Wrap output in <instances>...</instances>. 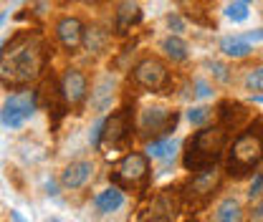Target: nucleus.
<instances>
[{
    "mask_svg": "<svg viewBox=\"0 0 263 222\" xmlns=\"http://www.w3.org/2000/svg\"><path fill=\"white\" fill-rule=\"evenodd\" d=\"M43 66H46L43 41L31 33H23L10 41V51H5V56L0 61V84L10 86V89L28 86L31 81L41 76Z\"/></svg>",
    "mask_w": 263,
    "mask_h": 222,
    "instance_id": "f257e3e1",
    "label": "nucleus"
},
{
    "mask_svg": "<svg viewBox=\"0 0 263 222\" xmlns=\"http://www.w3.org/2000/svg\"><path fill=\"white\" fill-rule=\"evenodd\" d=\"M226 144H228V129L226 127H202L187 139L185 157H182L185 169L200 172L205 167L218 164L220 154L226 152Z\"/></svg>",
    "mask_w": 263,
    "mask_h": 222,
    "instance_id": "f03ea898",
    "label": "nucleus"
},
{
    "mask_svg": "<svg viewBox=\"0 0 263 222\" xmlns=\"http://www.w3.org/2000/svg\"><path fill=\"white\" fill-rule=\"evenodd\" d=\"M263 159V134L261 131H246L240 134L228 154V172L235 177H243L248 172H253Z\"/></svg>",
    "mask_w": 263,
    "mask_h": 222,
    "instance_id": "7ed1b4c3",
    "label": "nucleus"
},
{
    "mask_svg": "<svg viewBox=\"0 0 263 222\" xmlns=\"http://www.w3.org/2000/svg\"><path fill=\"white\" fill-rule=\"evenodd\" d=\"M35 114V91H15L3 101L0 119L10 129L23 127L28 119Z\"/></svg>",
    "mask_w": 263,
    "mask_h": 222,
    "instance_id": "20e7f679",
    "label": "nucleus"
},
{
    "mask_svg": "<svg viewBox=\"0 0 263 222\" xmlns=\"http://www.w3.org/2000/svg\"><path fill=\"white\" fill-rule=\"evenodd\" d=\"M177 124V111L164 109V106H149L139 116V131L144 136H164L170 129Z\"/></svg>",
    "mask_w": 263,
    "mask_h": 222,
    "instance_id": "39448f33",
    "label": "nucleus"
},
{
    "mask_svg": "<svg viewBox=\"0 0 263 222\" xmlns=\"http://www.w3.org/2000/svg\"><path fill=\"white\" fill-rule=\"evenodd\" d=\"M134 81L147 91H162L170 81V71L160 58H144L134 66Z\"/></svg>",
    "mask_w": 263,
    "mask_h": 222,
    "instance_id": "423d86ee",
    "label": "nucleus"
},
{
    "mask_svg": "<svg viewBox=\"0 0 263 222\" xmlns=\"http://www.w3.org/2000/svg\"><path fill=\"white\" fill-rule=\"evenodd\" d=\"M149 174V164H147V157L139 154V152H132L119 162L117 167V182L127 185V187H137L147 179Z\"/></svg>",
    "mask_w": 263,
    "mask_h": 222,
    "instance_id": "0eeeda50",
    "label": "nucleus"
},
{
    "mask_svg": "<svg viewBox=\"0 0 263 222\" xmlns=\"http://www.w3.org/2000/svg\"><path fill=\"white\" fill-rule=\"evenodd\" d=\"M86 91H89V84H86V76L79 71V68H68L61 78V94H64V101L68 106H79L84 98H86Z\"/></svg>",
    "mask_w": 263,
    "mask_h": 222,
    "instance_id": "6e6552de",
    "label": "nucleus"
},
{
    "mask_svg": "<svg viewBox=\"0 0 263 222\" xmlns=\"http://www.w3.org/2000/svg\"><path fill=\"white\" fill-rule=\"evenodd\" d=\"M84 23L79 18H61L56 26V35L66 51H79L84 46Z\"/></svg>",
    "mask_w": 263,
    "mask_h": 222,
    "instance_id": "1a4fd4ad",
    "label": "nucleus"
},
{
    "mask_svg": "<svg viewBox=\"0 0 263 222\" xmlns=\"http://www.w3.org/2000/svg\"><path fill=\"white\" fill-rule=\"evenodd\" d=\"M127 131H129V116H127V111H117V114H111L101 124V139L106 144L117 147V144H122L127 139Z\"/></svg>",
    "mask_w": 263,
    "mask_h": 222,
    "instance_id": "9d476101",
    "label": "nucleus"
},
{
    "mask_svg": "<svg viewBox=\"0 0 263 222\" xmlns=\"http://www.w3.org/2000/svg\"><path fill=\"white\" fill-rule=\"evenodd\" d=\"M91 172H94V164H91V162H86V159L71 162L64 172H61V185H64L66 190H81V187L89 182Z\"/></svg>",
    "mask_w": 263,
    "mask_h": 222,
    "instance_id": "9b49d317",
    "label": "nucleus"
},
{
    "mask_svg": "<svg viewBox=\"0 0 263 222\" xmlns=\"http://www.w3.org/2000/svg\"><path fill=\"white\" fill-rule=\"evenodd\" d=\"M122 205H124V192L119 190V187H106V190H101L94 197V207H97L101 215L117 212Z\"/></svg>",
    "mask_w": 263,
    "mask_h": 222,
    "instance_id": "f8f14e48",
    "label": "nucleus"
},
{
    "mask_svg": "<svg viewBox=\"0 0 263 222\" xmlns=\"http://www.w3.org/2000/svg\"><path fill=\"white\" fill-rule=\"evenodd\" d=\"M218 182H220V172H218V167L213 164V167H205V169L195 172L190 190L195 192V194H210V192L218 187Z\"/></svg>",
    "mask_w": 263,
    "mask_h": 222,
    "instance_id": "ddd939ff",
    "label": "nucleus"
},
{
    "mask_svg": "<svg viewBox=\"0 0 263 222\" xmlns=\"http://www.w3.org/2000/svg\"><path fill=\"white\" fill-rule=\"evenodd\" d=\"M139 21H142V10H139V5H137V3L127 0V3H122V5H119V10H117V31L119 33L132 31Z\"/></svg>",
    "mask_w": 263,
    "mask_h": 222,
    "instance_id": "4468645a",
    "label": "nucleus"
},
{
    "mask_svg": "<svg viewBox=\"0 0 263 222\" xmlns=\"http://www.w3.org/2000/svg\"><path fill=\"white\" fill-rule=\"evenodd\" d=\"M215 222H243V207L235 197H226L218 210H215Z\"/></svg>",
    "mask_w": 263,
    "mask_h": 222,
    "instance_id": "2eb2a0df",
    "label": "nucleus"
},
{
    "mask_svg": "<svg viewBox=\"0 0 263 222\" xmlns=\"http://www.w3.org/2000/svg\"><path fill=\"white\" fill-rule=\"evenodd\" d=\"M220 51L228 58H246V56H251L253 46H251L248 38H223L220 41Z\"/></svg>",
    "mask_w": 263,
    "mask_h": 222,
    "instance_id": "dca6fc26",
    "label": "nucleus"
},
{
    "mask_svg": "<svg viewBox=\"0 0 263 222\" xmlns=\"http://www.w3.org/2000/svg\"><path fill=\"white\" fill-rule=\"evenodd\" d=\"M162 51L167 53V58H172V61H185L187 58V43L180 35H167L162 41Z\"/></svg>",
    "mask_w": 263,
    "mask_h": 222,
    "instance_id": "f3484780",
    "label": "nucleus"
},
{
    "mask_svg": "<svg viewBox=\"0 0 263 222\" xmlns=\"http://www.w3.org/2000/svg\"><path fill=\"white\" fill-rule=\"evenodd\" d=\"M175 152H177V142H172V139L152 142L149 149H147V154H149L152 159H172L175 157Z\"/></svg>",
    "mask_w": 263,
    "mask_h": 222,
    "instance_id": "a211bd4d",
    "label": "nucleus"
},
{
    "mask_svg": "<svg viewBox=\"0 0 263 222\" xmlns=\"http://www.w3.org/2000/svg\"><path fill=\"white\" fill-rule=\"evenodd\" d=\"M226 15H228L233 23H243V21H248V3H243V0H233L228 8H226Z\"/></svg>",
    "mask_w": 263,
    "mask_h": 222,
    "instance_id": "6ab92c4d",
    "label": "nucleus"
},
{
    "mask_svg": "<svg viewBox=\"0 0 263 222\" xmlns=\"http://www.w3.org/2000/svg\"><path fill=\"white\" fill-rule=\"evenodd\" d=\"M210 116H213V111H210L208 106H195V109L187 111V119H190L193 127H205V124L210 122Z\"/></svg>",
    "mask_w": 263,
    "mask_h": 222,
    "instance_id": "aec40b11",
    "label": "nucleus"
},
{
    "mask_svg": "<svg viewBox=\"0 0 263 222\" xmlns=\"http://www.w3.org/2000/svg\"><path fill=\"white\" fill-rule=\"evenodd\" d=\"M246 89L248 91H263V66L261 68H253L246 76Z\"/></svg>",
    "mask_w": 263,
    "mask_h": 222,
    "instance_id": "412c9836",
    "label": "nucleus"
},
{
    "mask_svg": "<svg viewBox=\"0 0 263 222\" xmlns=\"http://www.w3.org/2000/svg\"><path fill=\"white\" fill-rule=\"evenodd\" d=\"M248 222H263V199L256 202V207L251 210V220Z\"/></svg>",
    "mask_w": 263,
    "mask_h": 222,
    "instance_id": "4be33fe9",
    "label": "nucleus"
},
{
    "mask_svg": "<svg viewBox=\"0 0 263 222\" xmlns=\"http://www.w3.org/2000/svg\"><path fill=\"white\" fill-rule=\"evenodd\" d=\"M195 94L200 96V98H205V96H210L213 94V91H210V86H208V84H205V81H195Z\"/></svg>",
    "mask_w": 263,
    "mask_h": 222,
    "instance_id": "5701e85b",
    "label": "nucleus"
},
{
    "mask_svg": "<svg viewBox=\"0 0 263 222\" xmlns=\"http://www.w3.org/2000/svg\"><path fill=\"white\" fill-rule=\"evenodd\" d=\"M261 187H263V174H256V179H253V185H251V197H256L258 192H261Z\"/></svg>",
    "mask_w": 263,
    "mask_h": 222,
    "instance_id": "b1692460",
    "label": "nucleus"
},
{
    "mask_svg": "<svg viewBox=\"0 0 263 222\" xmlns=\"http://www.w3.org/2000/svg\"><path fill=\"white\" fill-rule=\"evenodd\" d=\"M167 23H170V26H175L177 31L182 28V23H180V18H177V15H170V18H167Z\"/></svg>",
    "mask_w": 263,
    "mask_h": 222,
    "instance_id": "393cba45",
    "label": "nucleus"
},
{
    "mask_svg": "<svg viewBox=\"0 0 263 222\" xmlns=\"http://www.w3.org/2000/svg\"><path fill=\"white\" fill-rule=\"evenodd\" d=\"M10 220H13V222H28L23 215H21V212H18V210H13V212H10Z\"/></svg>",
    "mask_w": 263,
    "mask_h": 222,
    "instance_id": "a878e982",
    "label": "nucleus"
},
{
    "mask_svg": "<svg viewBox=\"0 0 263 222\" xmlns=\"http://www.w3.org/2000/svg\"><path fill=\"white\" fill-rule=\"evenodd\" d=\"M246 38H248V41H258V38H263V28L261 31H256V33H248Z\"/></svg>",
    "mask_w": 263,
    "mask_h": 222,
    "instance_id": "bb28decb",
    "label": "nucleus"
},
{
    "mask_svg": "<svg viewBox=\"0 0 263 222\" xmlns=\"http://www.w3.org/2000/svg\"><path fill=\"white\" fill-rule=\"evenodd\" d=\"M5 43H8V41H0V58H3V48H5Z\"/></svg>",
    "mask_w": 263,
    "mask_h": 222,
    "instance_id": "cd10ccee",
    "label": "nucleus"
},
{
    "mask_svg": "<svg viewBox=\"0 0 263 222\" xmlns=\"http://www.w3.org/2000/svg\"><path fill=\"white\" fill-rule=\"evenodd\" d=\"M3 23H5V13H0V26H3Z\"/></svg>",
    "mask_w": 263,
    "mask_h": 222,
    "instance_id": "c85d7f7f",
    "label": "nucleus"
},
{
    "mask_svg": "<svg viewBox=\"0 0 263 222\" xmlns=\"http://www.w3.org/2000/svg\"><path fill=\"white\" fill-rule=\"evenodd\" d=\"M46 222H61V220H56V217H51V220H46Z\"/></svg>",
    "mask_w": 263,
    "mask_h": 222,
    "instance_id": "c756f323",
    "label": "nucleus"
}]
</instances>
